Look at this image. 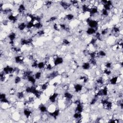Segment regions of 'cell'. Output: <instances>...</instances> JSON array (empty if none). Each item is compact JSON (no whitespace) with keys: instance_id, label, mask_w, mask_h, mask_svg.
<instances>
[{"instance_id":"52a82bcc","label":"cell","mask_w":123,"mask_h":123,"mask_svg":"<svg viewBox=\"0 0 123 123\" xmlns=\"http://www.w3.org/2000/svg\"><path fill=\"white\" fill-rule=\"evenodd\" d=\"M97 31L96 29L89 27H87L85 31L86 34L88 36H93Z\"/></svg>"},{"instance_id":"9c48e42d","label":"cell","mask_w":123,"mask_h":123,"mask_svg":"<svg viewBox=\"0 0 123 123\" xmlns=\"http://www.w3.org/2000/svg\"><path fill=\"white\" fill-rule=\"evenodd\" d=\"M34 76L37 81H39L42 78L43 74L42 72L40 70H37L34 74Z\"/></svg>"},{"instance_id":"7a4b0ae2","label":"cell","mask_w":123,"mask_h":123,"mask_svg":"<svg viewBox=\"0 0 123 123\" xmlns=\"http://www.w3.org/2000/svg\"><path fill=\"white\" fill-rule=\"evenodd\" d=\"M84 87V85L81 83H75L73 84V89L74 93L81 94Z\"/></svg>"},{"instance_id":"6da1fadb","label":"cell","mask_w":123,"mask_h":123,"mask_svg":"<svg viewBox=\"0 0 123 123\" xmlns=\"http://www.w3.org/2000/svg\"><path fill=\"white\" fill-rule=\"evenodd\" d=\"M60 94L57 92H53L48 97V101L50 103L56 104L58 102V100L59 98Z\"/></svg>"},{"instance_id":"5b68a950","label":"cell","mask_w":123,"mask_h":123,"mask_svg":"<svg viewBox=\"0 0 123 123\" xmlns=\"http://www.w3.org/2000/svg\"><path fill=\"white\" fill-rule=\"evenodd\" d=\"M84 111V106L82 102L79 103L76 105L74 108V112H78L82 113Z\"/></svg>"},{"instance_id":"7c38bea8","label":"cell","mask_w":123,"mask_h":123,"mask_svg":"<svg viewBox=\"0 0 123 123\" xmlns=\"http://www.w3.org/2000/svg\"><path fill=\"white\" fill-rule=\"evenodd\" d=\"M45 64H45V62L43 61L38 62V64H37V69L38 70H40V71L43 70L45 68Z\"/></svg>"},{"instance_id":"8992f818","label":"cell","mask_w":123,"mask_h":123,"mask_svg":"<svg viewBox=\"0 0 123 123\" xmlns=\"http://www.w3.org/2000/svg\"><path fill=\"white\" fill-rule=\"evenodd\" d=\"M81 69L85 71H87L90 70L92 66L90 64V63L88 61L86 62H83L81 65Z\"/></svg>"},{"instance_id":"4fadbf2b","label":"cell","mask_w":123,"mask_h":123,"mask_svg":"<svg viewBox=\"0 0 123 123\" xmlns=\"http://www.w3.org/2000/svg\"><path fill=\"white\" fill-rule=\"evenodd\" d=\"M7 94L4 92H1L0 94V99L7 98Z\"/></svg>"},{"instance_id":"ba28073f","label":"cell","mask_w":123,"mask_h":123,"mask_svg":"<svg viewBox=\"0 0 123 123\" xmlns=\"http://www.w3.org/2000/svg\"><path fill=\"white\" fill-rule=\"evenodd\" d=\"M38 108V110L41 113H46L48 112V106H46V105L45 104H40Z\"/></svg>"},{"instance_id":"8fae6325","label":"cell","mask_w":123,"mask_h":123,"mask_svg":"<svg viewBox=\"0 0 123 123\" xmlns=\"http://www.w3.org/2000/svg\"><path fill=\"white\" fill-rule=\"evenodd\" d=\"M22 78L20 76L16 75L13 78V83L15 85H19L22 82Z\"/></svg>"},{"instance_id":"3957f363","label":"cell","mask_w":123,"mask_h":123,"mask_svg":"<svg viewBox=\"0 0 123 123\" xmlns=\"http://www.w3.org/2000/svg\"><path fill=\"white\" fill-rule=\"evenodd\" d=\"M64 62L63 58L60 56L58 55L55 59H54L53 62V65L54 67H57L60 65H62Z\"/></svg>"},{"instance_id":"277c9868","label":"cell","mask_w":123,"mask_h":123,"mask_svg":"<svg viewBox=\"0 0 123 123\" xmlns=\"http://www.w3.org/2000/svg\"><path fill=\"white\" fill-rule=\"evenodd\" d=\"M65 21L68 22H70L73 21L75 18V15L72 12H68L66 14L64 17Z\"/></svg>"},{"instance_id":"30bf717a","label":"cell","mask_w":123,"mask_h":123,"mask_svg":"<svg viewBox=\"0 0 123 123\" xmlns=\"http://www.w3.org/2000/svg\"><path fill=\"white\" fill-rule=\"evenodd\" d=\"M26 81L27 82H28L29 83H30L32 85H36V84L37 82V81L35 79V78L34 76V74L28 76L27 77Z\"/></svg>"}]
</instances>
